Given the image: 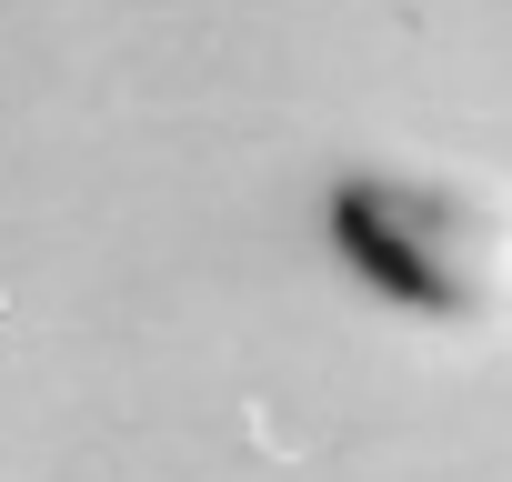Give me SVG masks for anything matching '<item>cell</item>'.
Segmentation results:
<instances>
[{"instance_id": "1", "label": "cell", "mask_w": 512, "mask_h": 482, "mask_svg": "<svg viewBox=\"0 0 512 482\" xmlns=\"http://www.w3.org/2000/svg\"><path fill=\"white\" fill-rule=\"evenodd\" d=\"M322 252L412 332H512V171L492 161H352L322 191Z\"/></svg>"}]
</instances>
